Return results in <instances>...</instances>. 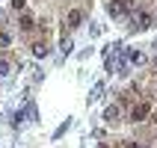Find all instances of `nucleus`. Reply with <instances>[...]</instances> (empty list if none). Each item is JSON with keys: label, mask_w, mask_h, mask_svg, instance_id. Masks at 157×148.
Listing matches in <instances>:
<instances>
[{"label": "nucleus", "mask_w": 157, "mask_h": 148, "mask_svg": "<svg viewBox=\"0 0 157 148\" xmlns=\"http://www.w3.org/2000/svg\"><path fill=\"white\" fill-rule=\"evenodd\" d=\"M68 127H71V119H65V122H62L59 127L53 131V139H59V136H62V133H65V131H68Z\"/></svg>", "instance_id": "7"}, {"label": "nucleus", "mask_w": 157, "mask_h": 148, "mask_svg": "<svg viewBox=\"0 0 157 148\" xmlns=\"http://www.w3.org/2000/svg\"><path fill=\"white\" fill-rule=\"evenodd\" d=\"M154 65H157V56H154Z\"/></svg>", "instance_id": "17"}, {"label": "nucleus", "mask_w": 157, "mask_h": 148, "mask_svg": "<svg viewBox=\"0 0 157 148\" xmlns=\"http://www.w3.org/2000/svg\"><path fill=\"white\" fill-rule=\"evenodd\" d=\"M107 12L113 18H122V15H128V12H133V0H113V3L107 6Z\"/></svg>", "instance_id": "1"}, {"label": "nucleus", "mask_w": 157, "mask_h": 148, "mask_svg": "<svg viewBox=\"0 0 157 148\" xmlns=\"http://www.w3.org/2000/svg\"><path fill=\"white\" fill-rule=\"evenodd\" d=\"M128 148H142V145H136V142H128Z\"/></svg>", "instance_id": "16"}, {"label": "nucleus", "mask_w": 157, "mask_h": 148, "mask_svg": "<svg viewBox=\"0 0 157 148\" xmlns=\"http://www.w3.org/2000/svg\"><path fill=\"white\" fill-rule=\"evenodd\" d=\"M142 59H145V56H142V51H128V62H136V65H140Z\"/></svg>", "instance_id": "10"}, {"label": "nucleus", "mask_w": 157, "mask_h": 148, "mask_svg": "<svg viewBox=\"0 0 157 148\" xmlns=\"http://www.w3.org/2000/svg\"><path fill=\"white\" fill-rule=\"evenodd\" d=\"M154 24H157V18H154Z\"/></svg>", "instance_id": "18"}, {"label": "nucleus", "mask_w": 157, "mask_h": 148, "mask_svg": "<svg viewBox=\"0 0 157 148\" xmlns=\"http://www.w3.org/2000/svg\"><path fill=\"white\" fill-rule=\"evenodd\" d=\"M65 21H68V27H71V30H77V27L83 24V12H80V9H71Z\"/></svg>", "instance_id": "4"}, {"label": "nucleus", "mask_w": 157, "mask_h": 148, "mask_svg": "<svg viewBox=\"0 0 157 148\" xmlns=\"http://www.w3.org/2000/svg\"><path fill=\"white\" fill-rule=\"evenodd\" d=\"M9 3H12V9H24L27 6V0H9Z\"/></svg>", "instance_id": "15"}, {"label": "nucleus", "mask_w": 157, "mask_h": 148, "mask_svg": "<svg viewBox=\"0 0 157 148\" xmlns=\"http://www.w3.org/2000/svg\"><path fill=\"white\" fill-rule=\"evenodd\" d=\"M33 53H36V56H48V44H44V42H36L33 44Z\"/></svg>", "instance_id": "9"}, {"label": "nucleus", "mask_w": 157, "mask_h": 148, "mask_svg": "<svg viewBox=\"0 0 157 148\" xmlns=\"http://www.w3.org/2000/svg\"><path fill=\"white\" fill-rule=\"evenodd\" d=\"M101 148H107V145H101Z\"/></svg>", "instance_id": "20"}, {"label": "nucleus", "mask_w": 157, "mask_h": 148, "mask_svg": "<svg viewBox=\"0 0 157 148\" xmlns=\"http://www.w3.org/2000/svg\"><path fill=\"white\" fill-rule=\"evenodd\" d=\"M148 27H154V15L145 12V9H140V15H136V30H148Z\"/></svg>", "instance_id": "3"}, {"label": "nucleus", "mask_w": 157, "mask_h": 148, "mask_svg": "<svg viewBox=\"0 0 157 148\" xmlns=\"http://www.w3.org/2000/svg\"><path fill=\"white\" fill-rule=\"evenodd\" d=\"M151 116V101H140V104H133L131 110V122H145Z\"/></svg>", "instance_id": "2"}, {"label": "nucleus", "mask_w": 157, "mask_h": 148, "mask_svg": "<svg viewBox=\"0 0 157 148\" xmlns=\"http://www.w3.org/2000/svg\"><path fill=\"white\" fill-rule=\"evenodd\" d=\"M154 47H157V42H154Z\"/></svg>", "instance_id": "19"}, {"label": "nucleus", "mask_w": 157, "mask_h": 148, "mask_svg": "<svg viewBox=\"0 0 157 148\" xmlns=\"http://www.w3.org/2000/svg\"><path fill=\"white\" fill-rule=\"evenodd\" d=\"M12 124H15V127H21V124H24V113H21V110H18V113H12Z\"/></svg>", "instance_id": "14"}, {"label": "nucleus", "mask_w": 157, "mask_h": 148, "mask_svg": "<svg viewBox=\"0 0 157 148\" xmlns=\"http://www.w3.org/2000/svg\"><path fill=\"white\" fill-rule=\"evenodd\" d=\"M33 27H36V21H33L30 15H24V18H21V30H24V33H30Z\"/></svg>", "instance_id": "8"}, {"label": "nucleus", "mask_w": 157, "mask_h": 148, "mask_svg": "<svg viewBox=\"0 0 157 148\" xmlns=\"http://www.w3.org/2000/svg\"><path fill=\"white\" fill-rule=\"evenodd\" d=\"M101 95H104V83H95V86H92V92H89V98H86V104H95Z\"/></svg>", "instance_id": "5"}, {"label": "nucleus", "mask_w": 157, "mask_h": 148, "mask_svg": "<svg viewBox=\"0 0 157 148\" xmlns=\"http://www.w3.org/2000/svg\"><path fill=\"white\" fill-rule=\"evenodd\" d=\"M9 68H12V65H9L6 59H0V80H6V77H9Z\"/></svg>", "instance_id": "12"}, {"label": "nucleus", "mask_w": 157, "mask_h": 148, "mask_svg": "<svg viewBox=\"0 0 157 148\" xmlns=\"http://www.w3.org/2000/svg\"><path fill=\"white\" fill-rule=\"evenodd\" d=\"M71 47H74V42H71V39H62V42H59V51L65 53V56L71 53Z\"/></svg>", "instance_id": "11"}, {"label": "nucleus", "mask_w": 157, "mask_h": 148, "mask_svg": "<svg viewBox=\"0 0 157 148\" xmlns=\"http://www.w3.org/2000/svg\"><path fill=\"white\" fill-rule=\"evenodd\" d=\"M9 44H12V36H9V33H0V51L9 47Z\"/></svg>", "instance_id": "13"}, {"label": "nucleus", "mask_w": 157, "mask_h": 148, "mask_svg": "<svg viewBox=\"0 0 157 148\" xmlns=\"http://www.w3.org/2000/svg\"><path fill=\"white\" fill-rule=\"evenodd\" d=\"M104 122L107 124H113V122H119V107H107V110H104Z\"/></svg>", "instance_id": "6"}]
</instances>
